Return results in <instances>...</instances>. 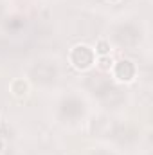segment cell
Returning a JSON list of instances; mask_svg holds the SVG:
<instances>
[{
  "mask_svg": "<svg viewBox=\"0 0 153 155\" xmlns=\"http://www.w3.org/2000/svg\"><path fill=\"white\" fill-rule=\"evenodd\" d=\"M0 150H2V139H0Z\"/></svg>",
  "mask_w": 153,
  "mask_h": 155,
  "instance_id": "3",
  "label": "cell"
},
{
  "mask_svg": "<svg viewBox=\"0 0 153 155\" xmlns=\"http://www.w3.org/2000/svg\"><path fill=\"white\" fill-rule=\"evenodd\" d=\"M97 61H99V67H101V69H110V67H112V58H110L108 54H106V56H99Z\"/></svg>",
  "mask_w": 153,
  "mask_h": 155,
  "instance_id": "2",
  "label": "cell"
},
{
  "mask_svg": "<svg viewBox=\"0 0 153 155\" xmlns=\"http://www.w3.org/2000/svg\"><path fill=\"white\" fill-rule=\"evenodd\" d=\"M96 51H97V54H99V56H106V54L110 52V45H108L106 41H103V40H101V41L97 43V49H96Z\"/></svg>",
  "mask_w": 153,
  "mask_h": 155,
  "instance_id": "1",
  "label": "cell"
}]
</instances>
